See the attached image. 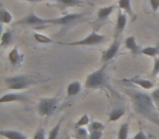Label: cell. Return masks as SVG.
Returning a JSON list of instances; mask_svg holds the SVG:
<instances>
[{
    "mask_svg": "<svg viewBox=\"0 0 159 139\" xmlns=\"http://www.w3.org/2000/svg\"><path fill=\"white\" fill-rule=\"evenodd\" d=\"M125 93L132 101L135 112L152 122L155 125L159 126V114L157 111L158 109L155 106L152 96L139 90H125Z\"/></svg>",
    "mask_w": 159,
    "mask_h": 139,
    "instance_id": "obj_1",
    "label": "cell"
},
{
    "mask_svg": "<svg viewBox=\"0 0 159 139\" xmlns=\"http://www.w3.org/2000/svg\"><path fill=\"white\" fill-rule=\"evenodd\" d=\"M85 88L86 89H100L108 88L111 90L108 83V76L106 73V66H102L99 70L91 73L85 80Z\"/></svg>",
    "mask_w": 159,
    "mask_h": 139,
    "instance_id": "obj_2",
    "label": "cell"
},
{
    "mask_svg": "<svg viewBox=\"0 0 159 139\" xmlns=\"http://www.w3.org/2000/svg\"><path fill=\"white\" fill-rule=\"evenodd\" d=\"M33 83H34L33 78L25 75L11 76V77H7L5 80V84L7 86V88L14 91L23 90V89L27 88Z\"/></svg>",
    "mask_w": 159,
    "mask_h": 139,
    "instance_id": "obj_3",
    "label": "cell"
},
{
    "mask_svg": "<svg viewBox=\"0 0 159 139\" xmlns=\"http://www.w3.org/2000/svg\"><path fill=\"white\" fill-rule=\"evenodd\" d=\"M59 104V100L57 97L53 98H43L40 99L39 103L37 106V111L40 116L43 117H49L56 112Z\"/></svg>",
    "mask_w": 159,
    "mask_h": 139,
    "instance_id": "obj_4",
    "label": "cell"
},
{
    "mask_svg": "<svg viewBox=\"0 0 159 139\" xmlns=\"http://www.w3.org/2000/svg\"><path fill=\"white\" fill-rule=\"evenodd\" d=\"M106 36L100 35L97 32H92L87 37L83 38L82 40H76V41L71 42H59L60 45H66V46H97L106 41Z\"/></svg>",
    "mask_w": 159,
    "mask_h": 139,
    "instance_id": "obj_5",
    "label": "cell"
},
{
    "mask_svg": "<svg viewBox=\"0 0 159 139\" xmlns=\"http://www.w3.org/2000/svg\"><path fill=\"white\" fill-rule=\"evenodd\" d=\"M120 46H121L120 39L119 38H115L113 42L108 47V49H106V50L102 52V61L104 62V63H107V62H109L111 59H113V58L118 54V52H119Z\"/></svg>",
    "mask_w": 159,
    "mask_h": 139,
    "instance_id": "obj_6",
    "label": "cell"
},
{
    "mask_svg": "<svg viewBox=\"0 0 159 139\" xmlns=\"http://www.w3.org/2000/svg\"><path fill=\"white\" fill-rule=\"evenodd\" d=\"M83 16V13H71L66 14L64 16H60L57 19H48V24L53 25H68L74 21L79 20Z\"/></svg>",
    "mask_w": 159,
    "mask_h": 139,
    "instance_id": "obj_7",
    "label": "cell"
},
{
    "mask_svg": "<svg viewBox=\"0 0 159 139\" xmlns=\"http://www.w3.org/2000/svg\"><path fill=\"white\" fill-rule=\"evenodd\" d=\"M16 24L20 25H34V26H39V25H46L48 24V19H43L39 18L38 15L34 13H31L23 18L22 20L18 21Z\"/></svg>",
    "mask_w": 159,
    "mask_h": 139,
    "instance_id": "obj_8",
    "label": "cell"
},
{
    "mask_svg": "<svg viewBox=\"0 0 159 139\" xmlns=\"http://www.w3.org/2000/svg\"><path fill=\"white\" fill-rule=\"evenodd\" d=\"M126 23H128L126 14L124 13V12H122L121 9H119L118 10L117 24H116V32H115L116 38H119L120 35H122V33H123L124 29H125Z\"/></svg>",
    "mask_w": 159,
    "mask_h": 139,
    "instance_id": "obj_9",
    "label": "cell"
},
{
    "mask_svg": "<svg viewBox=\"0 0 159 139\" xmlns=\"http://www.w3.org/2000/svg\"><path fill=\"white\" fill-rule=\"evenodd\" d=\"M123 82L131 83V84L135 85V86H139V87H142L143 89H145V90H149V89H152V87H154V84H152V80H145V78L139 77V76H135V77L128 78V80H124Z\"/></svg>",
    "mask_w": 159,
    "mask_h": 139,
    "instance_id": "obj_10",
    "label": "cell"
},
{
    "mask_svg": "<svg viewBox=\"0 0 159 139\" xmlns=\"http://www.w3.org/2000/svg\"><path fill=\"white\" fill-rule=\"evenodd\" d=\"M26 99V96L23 93H6L0 99V103H9V102H16V101H24Z\"/></svg>",
    "mask_w": 159,
    "mask_h": 139,
    "instance_id": "obj_11",
    "label": "cell"
},
{
    "mask_svg": "<svg viewBox=\"0 0 159 139\" xmlns=\"http://www.w3.org/2000/svg\"><path fill=\"white\" fill-rule=\"evenodd\" d=\"M124 45H125V48L129 49L133 54H139V53H141V49H139L134 36H129V37H126L125 40H124Z\"/></svg>",
    "mask_w": 159,
    "mask_h": 139,
    "instance_id": "obj_12",
    "label": "cell"
},
{
    "mask_svg": "<svg viewBox=\"0 0 159 139\" xmlns=\"http://www.w3.org/2000/svg\"><path fill=\"white\" fill-rule=\"evenodd\" d=\"M8 58H9L10 63H11L12 65H14V66L20 65L21 62H22V60H23V55L21 54L20 51H19V49L16 48V47H14V48L10 51Z\"/></svg>",
    "mask_w": 159,
    "mask_h": 139,
    "instance_id": "obj_13",
    "label": "cell"
},
{
    "mask_svg": "<svg viewBox=\"0 0 159 139\" xmlns=\"http://www.w3.org/2000/svg\"><path fill=\"white\" fill-rule=\"evenodd\" d=\"M0 136L6 139H27L24 134L18 130H1Z\"/></svg>",
    "mask_w": 159,
    "mask_h": 139,
    "instance_id": "obj_14",
    "label": "cell"
},
{
    "mask_svg": "<svg viewBox=\"0 0 159 139\" xmlns=\"http://www.w3.org/2000/svg\"><path fill=\"white\" fill-rule=\"evenodd\" d=\"M82 90V85L80 82H72L66 87V96L68 97H74Z\"/></svg>",
    "mask_w": 159,
    "mask_h": 139,
    "instance_id": "obj_15",
    "label": "cell"
},
{
    "mask_svg": "<svg viewBox=\"0 0 159 139\" xmlns=\"http://www.w3.org/2000/svg\"><path fill=\"white\" fill-rule=\"evenodd\" d=\"M113 9H115V7L113 6H108V7H102L100 8L99 10H98L97 12V18L98 20L100 21H105L107 20V19L110 16V14L112 13Z\"/></svg>",
    "mask_w": 159,
    "mask_h": 139,
    "instance_id": "obj_16",
    "label": "cell"
},
{
    "mask_svg": "<svg viewBox=\"0 0 159 139\" xmlns=\"http://www.w3.org/2000/svg\"><path fill=\"white\" fill-rule=\"evenodd\" d=\"M0 41H1V47L2 48H5V47H8L10 46V45L12 44V41H13V35H12V32L11 31H6L2 33V35H1V39H0Z\"/></svg>",
    "mask_w": 159,
    "mask_h": 139,
    "instance_id": "obj_17",
    "label": "cell"
},
{
    "mask_svg": "<svg viewBox=\"0 0 159 139\" xmlns=\"http://www.w3.org/2000/svg\"><path fill=\"white\" fill-rule=\"evenodd\" d=\"M118 6H119V9H121L122 11L130 14V15L134 16L132 7H131V0H119V1H118Z\"/></svg>",
    "mask_w": 159,
    "mask_h": 139,
    "instance_id": "obj_18",
    "label": "cell"
},
{
    "mask_svg": "<svg viewBox=\"0 0 159 139\" xmlns=\"http://www.w3.org/2000/svg\"><path fill=\"white\" fill-rule=\"evenodd\" d=\"M141 53L147 57H157L159 54V45L154 47H145L141 49Z\"/></svg>",
    "mask_w": 159,
    "mask_h": 139,
    "instance_id": "obj_19",
    "label": "cell"
},
{
    "mask_svg": "<svg viewBox=\"0 0 159 139\" xmlns=\"http://www.w3.org/2000/svg\"><path fill=\"white\" fill-rule=\"evenodd\" d=\"M129 130H130V123L126 122V123L122 124V125L119 127V132H118V139H128Z\"/></svg>",
    "mask_w": 159,
    "mask_h": 139,
    "instance_id": "obj_20",
    "label": "cell"
},
{
    "mask_svg": "<svg viewBox=\"0 0 159 139\" xmlns=\"http://www.w3.org/2000/svg\"><path fill=\"white\" fill-rule=\"evenodd\" d=\"M124 115V110L121 108L113 109L110 113H109V121L110 122H117Z\"/></svg>",
    "mask_w": 159,
    "mask_h": 139,
    "instance_id": "obj_21",
    "label": "cell"
},
{
    "mask_svg": "<svg viewBox=\"0 0 159 139\" xmlns=\"http://www.w3.org/2000/svg\"><path fill=\"white\" fill-rule=\"evenodd\" d=\"M74 137H75V139H89V130H87L85 127L75 128Z\"/></svg>",
    "mask_w": 159,
    "mask_h": 139,
    "instance_id": "obj_22",
    "label": "cell"
},
{
    "mask_svg": "<svg viewBox=\"0 0 159 139\" xmlns=\"http://www.w3.org/2000/svg\"><path fill=\"white\" fill-rule=\"evenodd\" d=\"M60 129H61V121H59L56 126H53L50 130H49L48 135H47V139H57L59 136Z\"/></svg>",
    "mask_w": 159,
    "mask_h": 139,
    "instance_id": "obj_23",
    "label": "cell"
},
{
    "mask_svg": "<svg viewBox=\"0 0 159 139\" xmlns=\"http://www.w3.org/2000/svg\"><path fill=\"white\" fill-rule=\"evenodd\" d=\"M12 14L10 13L8 10L2 9L1 12H0V20H1V23L2 24H9V23L12 22Z\"/></svg>",
    "mask_w": 159,
    "mask_h": 139,
    "instance_id": "obj_24",
    "label": "cell"
},
{
    "mask_svg": "<svg viewBox=\"0 0 159 139\" xmlns=\"http://www.w3.org/2000/svg\"><path fill=\"white\" fill-rule=\"evenodd\" d=\"M34 38L37 42L39 44H52L53 40L51 38H49L48 36L44 35V34H39V33H34Z\"/></svg>",
    "mask_w": 159,
    "mask_h": 139,
    "instance_id": "obj_25",
    "label": "cell"
},
{
    "mask_svg": "<svg viewBox=\"0 0 159 139\" xmlns=\"http://www.w3.org/2000/svg\"><path fill=\"white\" fill-rule=\"evenodd\" d=\"M105 129V125L99 121H94L91 122L89 125V132H99V130H104Z\"/></svg>",
    "mask_w": 159,
    "mask_h": 139,
    "instance_id": "obj_26",
    "label": "cell"
},
{
    "mask_svg": "<svg viewBox=\"0 0 159 139\" xmlns=\"http://www.w3.org/2000/svg\"><path fill=\"white\" fill-rule=\"evenodd\" d=\"M57 2L64 7H75L82 5V0H57Z\"/></svg>",
    "mask_w": 159,
    "mask_h": 139,
    "instance_id": "obj_27",
    "label": "cell"
},
{
    "mask_svg": "<svg viewBox=\"0 0 159 139\" xmlns=\"http://www.w3.org/2000/svg\"><path fill=\"white\" fill-rule=\"evenodd\" d=\"M89 117L87 114H83L81 116V119L75 123V128H79V127H85V126H89Z\"/></svg>",
    "mask_w": 159,
    "mask_h": 139,
    "instance_id": "obj_28",
    "label": "cell"
},
{
    "mask_svg": "<svg viewBox=\"0 0 159 139\" xmlns=\"http://www.w3.org/2000/svg\"><path fill=\"white\" fill-rule=\"evenodd\" d=\"M157 75H159V57L155 58L154 66H152V76L156 77Z\"/></svg>",
    "mask_w": 159,
    "mask_h": 139,
    "instance_id": "obj_29",
    "label": "cell"
},
{
    "mask_svg": "<svg viewBox=\"0 0 159 139\" xmlns=\"http://www.w3.org/2000/svg\"><path fill=\"white\" fill-rule=\"evenodd\" d=\"M33 139H47L46 132H45L44 128H38L35 134H34Z\"/></svg>",
    "mask_w": 159,
    "mask_h": 139,
    "instance_id": "obj_30",
    "label": "cell"
},
{
    "mask_svg": "<svg viewBox=\"0 0 159 139\" xmlns=\"http://www.w3.org/2000/svg\"><path fill=\"white\" fill-rule=\"evenodd\" d=\"M150 96H152V101H154L155 106H157V109H159V88L152 90Z\"/></svg>",
    "mask_w": 159,
    "mask_h": 139,
    "instance_id": "obj_31",
    "label": "cell"
},
{
    "mask_svg": "<svg viewBox=\"0 0 159 139\" xmlns=\"http://www.w3.org/2000/svg\"><path fill=\"white\" fill-rule=\"evenodd\" d=\"M102 132H89V139H102Z\"/></svg>",
    "mask_w": 159,
    "mask_h": 139,
    "instance_id": "obj_32",
    "label": "cell"
},
{
    "mask_svg": "<svg viewBox=\"0 0 159 139\" xmlns=\"http://www.w3.org/2000/svg\"><path fill=\"white\" fill-rule=\"evenodd\" d=\"M149 3L154 12H156L159 9V0H149Z\"/></svg>",
    "mask_w": 159,
    "mask_h": 139,
    "instance_id": "obj_33",
    "label": "cell"
},
{
    "mask_svg": "<svg viewBox=\"0 0 159 139\" xmlns=\"http://www.w3.org/2000/svg\"><path fill=\"white\" fill-rule=\"evenodd\" d=\"M133 139H147V136H146L145 132H144L143 130L141 129L139 132H136V135L133 137Z\"/></svg>",
    "mask_w": 159,
    "mask_h": 139,
    "instance_id": "obj_34",
    "label": "cell"
},
{
    "mask_svg": "<svg viewBox=\"0 0 159 139\" xmlns=\"http://www.w3.org/2000/svg\"><path fill=\"white\" fill-rule=\"evenodd\" d=\"M23 1H27V2H40L44 0H23Z\"/></svg>",
    "mask_w": 159,
    "mask_h": 139,
    "instance_id": "obj_35",
    "label": "cell"
},
{
    "mask_svg": "<svg viewBox=\"0 0 159 139\" xmlns=\"http://www.w3.org/2000/svg\"><path fill=\"white\" fill-rule=\"evenodd\" d=\"M66 139H71L70 137H66Z\"/></svg>",
    "mask_w": 159,
    "mask_h": 139,
    "instance_id": "obj_36",
    "label": "cell"
}]
</instances>
